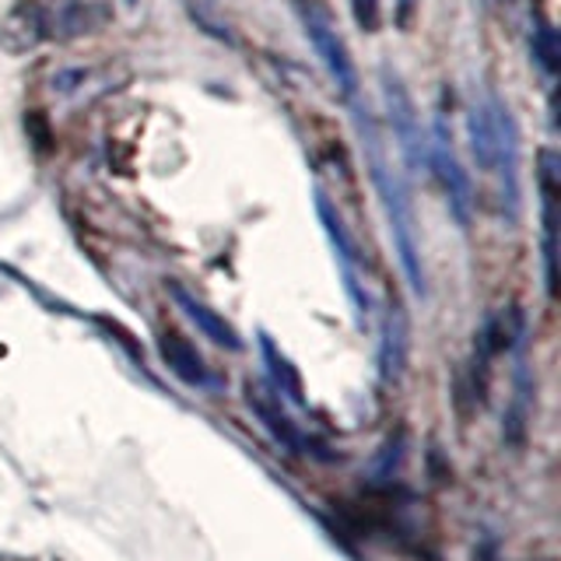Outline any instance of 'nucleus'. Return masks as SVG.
I'll use <instances>...</instances> for the list:
<instances>
[{
    "label": "nucleus",
    "mask_w": 561,
    "mask_h": 561,
    "mask_svg": "<svg viewBox=\"0 0 561 561\" xmlns=\"http://www.w3.org/2000/svg\"><path fill=\"white\" fill-rule=\"evenodd\" d=\"M291 4H295L298 22L306 28V39L312 43L316 57H320V64L327 67L330 81L337 84V92L344 99H355L358 95V67L351 60V49L344 43L341 28L333 25L330 11L320 4V0H291Z\"/></svg>",
    "instance_id": "nucleus-4"
},
{
    "label": "nucleus",
    "mask_w": 561,
    "mask_h": 561,
    "mask_svg": "<svg viewBox=\"0 0 561 561\" xmlns=\"http://www.w3.org/2000/svg\"><path fill=\"white\" fill-rule=\"evenodd\" d=\"M428 169L446 193L449 215L467 228L473 218V183L460 162V151L453 145V130L443 116L432 123V134H428Z\"/></svg>",
    "instance_id": "nucleus-6"
},
{
    "label": "nucleus",
    "mask_w": 561,
    "mask_h": 561,
    "mask_svg": "<svg viewBox=\"0 0 561 561\" xmlns=\"http://www.w3.org/2000/svg\"><path fill=\"white\" fill-rule=\"evenodd\" d=\"M400 460H403V443H400V438H397V443H393V438H390V443H386L382 446V453L376 456V470H373V478H379V481H386V478H393V470L400 467Z\"/></svg>",
    "instance_id": "nucleus-16"
},
{
    "label": "nucleus",
    "mask_w": 561,
    "mask_h": 561,
    "mask_svg": "<svg viewBox=\"0 0 561 561\" xmlns=\"http://www.w3.org/2000/svg\"><path fill=\"white\" fill-rule=\"evenodd\" d=\"M417 11V0H397V25L400 28H408L411 25V18Z\"/></svg>",
    "instance_id": "nucleus-18"
},
{
    "label": "nucleus",
    "mask_w": 561,
    "mask_h": 561,
    "mask_svg": "<svg viewBox=\"0 0 561 561\" xmlns=\"http://www.w3.org/2000/svg\"><path fill=\"white\" fill-rule=\"evenodd\" d=\"M162 358L183 382H190V386H207L210 382L204 358L193 351L190 341L180 337V333H165V337H162Z\"/></svg>",
    "instance_id": "nucleus-11"
},
{
    "label": "nucleus",
    "mask_w": 561,
    "mask_h": 561,
    "mask_svg": "<svg viewBox=\"0 0 561 561\" xmlns=\"http://www.w3.org/2000/svg\"><path fill=\"white\" fill-rule=\"evenodd\" d=\"M470 154L478 169L495 175L502 190V204L508 215L519 210V130L508 105L495 92H481L467 113Z\"/></svg>",
    "instance_id": "nucleus-2"
},
{
    "label": "nucleus",
    "mask_w": 561,
    "mask_h": 561,
    "mask_svg": "<svg viewBox=\"0 0 561 561\" xmlns=\"http://www.w3.org/2000/svg\"><path fill=\"white\" fill-rule=\"evenodd\" d=\"M355 123H358V137H362V151H365V165L368 175H373V186L382 201L386 210V221H390V232H393V245H397V256H400V267L408 285L417 298H425L428 291V280H425V263H421V245H417V218H414V204H411V193L408 183L400 180L390 165V154L382 148V134L376 127V119L368 110H355Z\"/></svg>",
    "instance_id": "nucleus-1"
},
{
    "label": "nucleus",
    "mask_w": 561,
    "mask_h": 561,
    "mask_svg": "<svg viewBox=\"0 0 561 561\" xmlns=\"http://www.w3.org/2000/svg\"><path fill=\"white\" fill-rule=\"evenodd\" d=\"M530 49H534V64L540 67V75L554 78L561 67V43H558V28L551 22L537 18L530 32Z\"/></svg>",
    "instance_id": "nucleus-15"
},
{
    "label": "nucleus",
    "mask_w": 561,
    "mask_h": 561,
    "mask_svg": "<svg viewBox=\"0 0 561 561\" xmlns=\"http://www.w3.org/2000/svg\"><path fill=\"white\" fill-rule=\"evenodd\" d=\"M260 347H263V365H267V373H271V379H274L277 390L285 393L288 400L302 403V379H298V373L291 368V362L274 347V341L267 337V333L260 337Z\"/></svg>",
    "instance_id": "nucleus-14"
},
{
    "label": "nucleus",
    "mask_w": 561,
    "mask_h": 561,
    "mask_svg": "<svg viewBox=\"0 0 561 561\" xmlns=\"http://www.w3.org/2000/svg\"><path fill=\"white\" fill-rule=\"evenodd\" d=\"M186 14L204 35H210V39L236 43V32H232V25H228L221 0H186Z\"/></svg>",
    "instance_id": "nucleus-13"
},
{
    "label": "nucleus",
    "mask_w": 561,
    "mask_h": 561,
    "mask_svg": "<svg viewBox=\"0 0 561 561\" xmlns=\"http://www.w3.org/2000/svg\"><path fill=\"white\" fill-rule=\"evenodd\" d=\"M558 180L561 158L554 148L540 151V204H543V274H548V295L558 291Z\"/></svg>",
    "instance_id": "nucleus-8"
},
{
    "label": "nucleus",
    "mask_w": 561,
    "mask_h": 561,
    "mask_svg": "<svg viewBox=\"0 0 561 561\" xmlns=\"http://www.w3.org/2000/svg\"><path fill=\"white\" fill-rule=\"evenodd\" d=\"M250 408L256 411V417L267 425L271 432H274V438L285 449H291V453H298L302 449V435H298V428L288 421V414L277 408V400L274 397H263V393H253L250 390Z\"/></svg>",
    "instance_id": "nucleus-12"
},
{
    "label": "nucleus",
    "mask_w": 561,
    "mask_h": 561,
    "mask_svg": "<svg viewBox=\"0 0 561 561\" xmlns=\"http://www.w3.org/2000/svg\"><path fill=\"white\" fill-rule=\"evenodd\" d=\"M382 105H386V123H390V134L397 140V148L403 154L408 169H421L428 165V134L421 127V113L408 92V84L397 75L393 67H382Z\"/></svg>",
    "instance_id": "nucleus-5"
},
{
    "label": "nucleus",
    "mask_w": 561,
    "mask_h": 561,
    "mask_svg": "<svg viewBox=\"0 0 561 561\" xmlns=\"http://www.w3.org/2000/svg\"><path fill=\"white\" fill-rule=\"evenodd\" d=\"M172 291V298H175V306H180L183 312H186V320L190 323H197V330L204 333L207 341H215L218 347H228V351H239L242 347V337L232 330V323L225 320V316H218L210 306H204L201 298H193L186 288H180V285H172L169 288Z\"/></svg>",
    "instance_id": "nucleus-10"
},
{
    "label": "nucleus",
    "mask_w": 561,
    "mask_h": 561,
    "mask_svg": "<svg viewBox=\"0 0 561 561\" xmlns=\"http://www.w3.org/2000/svg\"><path fill=\"white\" fill-rule=\"evenodd\" d=\"M408 351H411L408 312H403L400 302H390L382 312V330H379V376L386 386H393L403 376Z\"/></svg>",
    "instance_id": "nucleus-9"
},
{
    "label": "nucleus",
    "mask_w": 561,
    "mask_h": 561,
    "mask_svg": "<svg viewBox=\"0 0 561 561\" xmlns=\"http://www.w3.org/2000/svg\"><path fill=\"white\" fill-rule=\"evenodd\" d=\"M110 22L102 0H22L0 25V46L11 53L35 49L49 39H78Z\"/></svg>",
    "instance_id": "nucleus-3"
},
{
    "label": "nucleus",
    "mask_w": 561,
    "mask_h": 561,
    "mask_svg": "<svg viewBox=\"0 0 561 561\" xmlns=\"http://www.w3.org/2000/svg\"><path fill=\"white\" fill-rule=\"evenodd\" d=\"M316 215H320V225H323V232H327V239L333 245V256H337V263H341V280H344V291L351 298V306H355L358 316H365L368 312V291L362 285V256H358V245H355V239H351L337 204H333L323 190H316Z\"/></svg>",
    "instance_id": "nucleus-7"
},
{
    "label": "nucleus",
    "mask_w": 561,
    "mask_h": 561,
    "mask_svg": "<svg viewBox=\"0 0 561 561\" xmlns=\"http://www.w3.org/2000/svg\"><path fill=\"white\" fill-rule=\"evenodd\" d=\"M351 8H355V22L362 32H376L379 22H382V8L379 0H351Z\"/></svg>",
    "instance_id": "nucleus-17"
}]
</instances>
